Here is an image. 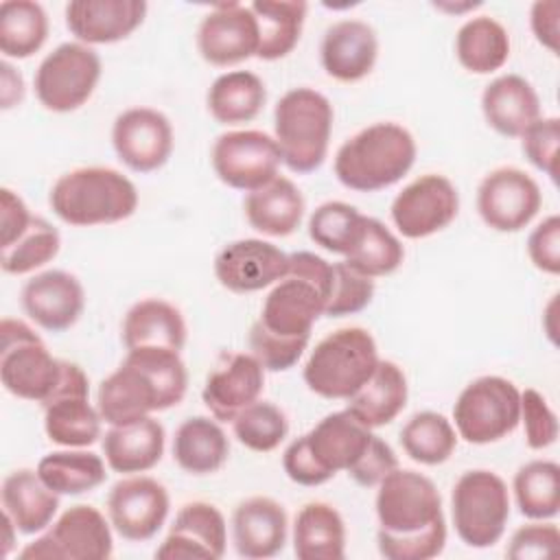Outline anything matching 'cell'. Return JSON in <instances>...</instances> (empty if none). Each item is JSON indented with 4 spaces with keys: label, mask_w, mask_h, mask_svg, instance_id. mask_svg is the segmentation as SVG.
Instances as JSON below:
<instances>
[{
    "label": "cell",
    "mask_w": 560,
    "mask_h": 560,
    "mask_svg": "<svg viewBox=\"0 0 560 560\" xmlns=\"http://www.w3.org/2000/svg\"><path fill=\"white\" fill-rule=\"evenodd\" d=\"M374 508L376 547L385 560H429L444 551L442 497L427 475L394 468L378 483Z\"/></svg>",
    "instance_id": "obj_1"
},
{
    "label": "cell",
    "mask_w": 560,
    "mask_h": 560,
    "mask_svg": "<svg viewBox=\"0 0 560 560\" xmlns=\"http://www.w3.org/2000/svg\"><path fill=\"white\" fill-rule=\"evenodd\" d=\"M188 372L179 352L168 348L127 350L122 363L101 381L96 409L109 424H127L179 405Z\"/></svg>",
    "instance_id": "obj_2"
},
{
    "label": "cell",
    "mask_w": 560,
    "mask_h": 560,
    "mask_svg": "<svg viewBox=\"0 0 560 560\" xmlns=\"http://www.w3.org/2000/svg\"><path fill=\"white\" fill-rule=\"evenodd\" d=\"M416 140L398 122H374L350 136L335 153V175L357 192H376L400 182L416 162Z\"/></svg>",
    "instance_id": "obj_3"
},
{
    "label": "cell",
    "mask_w": 560,
    "mask_h": 560,
    "mask_svg": "<svg viewBox=\"0 0 560 560\" xmlns=\"http://www.w3.org/2000/svg\"><path fill=\"white\" fill-rule=\"evenodd\" d=\"M332 284V265L313 252L289 254V271L267 293L260 317L267 332L287 339H311L313 324L324 315Z\"/></svg>",
    "instance_id": "obj_4"
},
{
    "label": "cell",
    "mask_w": 560,
    "mask_h": 560,
    "mask_svg": "<svg viewBox=\"0 0 560 560\" xmlns=\"http://www.w3.org/2000/svg\"><path fill=\"white\" fill-rule=\"evenodd\" d=\"M50 210L68 225L92 228L129 219L138 190L129 177L109 166H81L63 173L48 192Z\"/></svg>",
    "instance_id": "obj_5"
},
{
    "label": "cell",
    "mask_w": 560,
    "mask_h": 560,
    "mask_svg": "<svg viewBox=\"0 0 560 560\" xmlns=\"http://www.w3.org/2000/svg\"><path fill=\"white\" fill-rule=\"evenodd\" d=\"M332 116L330 101L313 88H293L280 96L273 107V140L289 171L304 175L324 164Z\"/></svg>",
    "instance_id": "obj_6"
},
{
    "label": "cell",
    "mask_w": 560,
    "mask_h": 560,
    "mask_svg": "<svg viewBox=\"0 0 560 560\" xmlns=\"http://www.w3.org/2000/svg\"><path fill=\"white\" fill-rule=\"evenodd\" d=\"M378 361L374 337L365 328L346 326L315 346L302 378L322 398L348 400L372 376Z\"/></svg>",
    "instance_id": "obj_7"
},
{
    "label": "cell",
    "mask_w": 560,
    "mask_h": 560,
    "mask_svg": "<svg viewBox=\"0 0 560 560\" xmlns=\"http://www.w3.org/2000/svg\"><path fill=\"white\" fill-rule=\"evenodd\" d=\"M451 516L464 545L475 549L497 545L510 518L505 481L486 468L462 472L451 492Z\"/></svg>",
    "instance_id": "obj_8"
},
{
    "label": "cell",
    "mask_w": 560,
    "mask_h": 560,
    "mask_svg": "<svg viewBox=\"0 0 560 560\" xmlns=\"http://www.w3.org/2000/svg\"><path fill=\"white\" fill-rule=\"evenodd\" d=\"M61 374V359H55L42 337L22 319L0 322V381L2 387L24 400L44 402Z\"/></svg>",
    "instance_id": "obj_9"
},
{
    "label": "cell",
    "mask_w": 560,
    "mask_h": 560,
    "mask_svg": "<svg viewBox=\"0 0 560 560\" xmlns=\"http://www.w3.org/2000/svg\"><path fill=\"white\" fill-rule=\"evenodd\" d=\"M453 420L457 435L468 444L499 442L521 422V392L503 376H479L459 392Z\"/></svg>",
    "instance_id": "obj_10"
},
{
    "label": "cell",
    "mask_w": 560,
    "mask_h": 560,
    "mask_svg": "<svg viewBox=\"0 0 560 560\" xmlns=\"http://www.w3.org/2000/svg\"><path fill=\"white\" fill-rule=\"evenodd\" d=\"M101 79V57L92 46L63 42L35 70V96L48 112L66 114L88 103Z\"/></svg>",
    "instance_id": "obj_11"
},
{
    "label": "cell",
    "mask_w": 560,
    "mask_h": 560,
    "mask_svg": "<svg viewBox=\"0 0 560 560\" xmlns=\"http://www.w3.org/2000/svg\"><path fill=\"white\" fill-rule=\"evenodd\" d=\"M114 551L112 523L94 505L68 508L46 532L28 542L20 560H105Z\"/></svg>",
    "instance_id": "obj_12"
},
{
    "label": "cell",
    "mask_w": 560,
    "mask_h": 560,
    "mask_svg": "<svg viewBox=\"0 0 560 560\" xmlns=\"http://www.w3.org/2000/svg\"><path fill=\"white\" fill-rule=\"evenodd\" d=\"M44 431L50 442L66 448H85L101 438V413L90 405V381L81 365L61 359L55 389L42 402Z\"/></svg>",
    "instance_id": "obj_13"
},
{
    "label": "cell",
    "mask_w": 560,
    "mask_h": 560,
    "mask_svg": "<svg viewBox=\"0 0 560 560\" xmlns=\"http://www.w3.org/2000/svg\"><path fill=\"white\" fill-rule=\"evenodd\" d=\"M210 162L225 186L252 192L278 177L282 155L273 136L258 129H241L217 136Z\"/></svg>",
    "instance_id": "obj_14"
},
{
    "label": "cell",
    "mask_w": 560,
    "mask_h": 560,
    "mask_svg": "<svg viewBox=\"0 0 560 560\" xmlns=\"http://www.w3.org/2000/svg\"><path fill=\"white\" fill-rule=\"evenodd\" d=\"M542 203L540 186L516 166L490 171L477 188V212L497 232H518L534 221Z\"/></svg>",
    "instance_id": "obj_15"
},
{
    "label": "cell",
    "mask_w": 560,
    "mask_h": 560,
    "mask_svg": "<svg viewBox=\"0 0 560 560\" xmlns=\"http://www.w3.org/2000/svg\"><path fill=\"white\" fill-rule=\"evenodd\" d=\"M459 192L438 173H427L407 184L392 201L389 214L405 238H427L455 221Z\"/></svg>",
    "instance_id": "obj_16"
},
{
    "label": "cell",
    "mask_w": 560,
    "mask_h": 560,
    "mask_svg": "<svg viewBox=\"0 0 560 560\" xmlns=\"http://www.w3.org/2000/svg\"><path fill=\"white\" fill-rule=\"evenodd\" d=\"M168 508L166 488L147 475L125 477L107 494V518L116 534L129 542L153 538L166 523Z\"/></svg>",
    "instance_id": "obj_17"
},
{
    "label": "cell",
    "mask_w": 560,
    "mask_h": 560,
    "mask_svg": "<svg viewBox=\"0 0 560 560\" xmlns=\"http://www.w3.org/2000/svg\"><path fill=\"white\" fill-rule=\"evenodd\" d=\"M112 147L127 168L153 173L173 153L171 120L153 107H129L112 125Z\"/></svg>",
    "instance_id": "obj_18"
},
{
    "label": "cell",
    "mask_w": 560,
    "mask_h": 560,
    "mask_svg": "<svg viewBox=\"0 0 560 560\" xmlns=\"http://www.w3.org/2000/svg\"><path fill=\"white\" fill-rule=\"evenodd\" d=\"M197 50L203 61L219 68L254 57L258 52V24L249 4H214L199 22Z\"/></svg>",
    "instance_id": "obj_19"
},
{
    "label": "cell",
    "mask_w": 560,
    "mask_h": 560,
    "mask_svg": "<svg viewBox=\"0 0 560 560\" xmlns=\"http://www.w3.org/2000/svg\"><path fill=\"white\" fill-rule=\"evenodd\" d=\"M214 278L232 293H254L282 280L289 271V254L262 238H238L214 256Z\"/></svg>",
    "instance_id": "obj_20"
},
{
    "label": "cell",
    "mask_w": 560,
    "mask_h": 560,
    "mask_svg": "<svg viewBox=\"0 0 560 560\" xmlns=\"http://www.w3.org/2000/svg\"><path fill=\"white\" fill-rule=\"evenodd\" d=\"M20 302L28 319L39 328L63 332L79 322L85 308V291L77 276L63 269H48L24 282Z\"/></svg>",
    "instance_id": "obj_21"
},
{
    "label": "cell",
    "mask_w": 560,
    "mask_h": 560,
    "mask_svg": "<svg viewBox=\"0 0 560 560\" xmlns=\"http://www.w3.org/2000/svg\"><path fill=\"white\" fill-rule=\"evenodd\" d=\"M265 389V368L254 354H223L208 374L201 400L219 422H232L245 407L260 400Z\"/></svg>",
    "instance_id": "obj_22"
},
{
    "label": "cell",
    "mask_w": 560,
    "mask_h": 560,
    "mask_svg": "<svg viewBox=\"0 0 560 560\" xmlns=\"http://www.w3.org/2000/svg\"><path fill=\"white\" fill-rule=\"evenodd\" d=\"M228 527L221 510L208 501H190L179 508L175 521L155 549L160 560L210 558L219 560L225 553Z\"/></svg>",
    "instance_id": "obj_23"
},
{
    "label": "cell",
    "mask_w": 560,
    "mask_h": 560,
    "mask_svg": "<svg viewBox=\"0 0 560 560\" xmlns=\"http://www.w3.org/2000/svg\"><path fill=\"white\" fill-rule=\"evenodd\" d=\"M144 0H72L66 26L85 46L114 44L129 37L147 15Z\"/></svg>",
    "instance_id": "obj_24"
},
{
    "label": "cell",
    "mask_w": 560,
    "mask_h": 560,
    "mask_svg": "<svg viewBox=\"0 0 560 560\" xmlns=\"http://www.w3.org/2000/svg\"><path fill=\"white\" fill-rule=\"evenodd\" d=\"M372 438V429L361 424L346 409L324 416L308 433L302 435L311 457L328 479L341 470L348 472L361 459Z\"/></svg>",
    "instance_id": "obj_25"
},
{
    "label": "cell",
    "mask_w": 560,
    "mask_h": 560,
    "mask_svg": "<svg viewBox=\"0 0 560 560\" xmlns=\"http://www.w3.org/2000/svg\"><path fill=\"white\" fill-rule=\"evenodd\" d=\"M378 57L376 31L363 20H339L322 37L319 61L328 77L352 83L368 77Z\"/></svg>",
    "instance_id": "obj_26"
},
{
    "label": "cell",
    "mask_w": 560,
    "mask_h": 560,
    "mask_svg": "<svg viewBox=\"0 0 560 560\" xmlns=\"http://www.w3.org/2000/svg\"><path fill=\"white\" fill-rule=\"evenodd\" d=\"M287 512L271 497H249L234 508L232 540L241 558L262 560L280 553L287 542Z\"/></svg>",
    "instance_id": "obj_27"
},
{
    "label": "cell",
    "mask_w": 560,
    "mask_h": 560,
    "mask_svg": "<svg viewBox=\"0 0 560 560\" xmlns=\"http://www.w3.org/2000/svg\"><path fill=\"white\" fill-rule=\"evenodd\" d=\"M486 122L505 138H521L540 118V98L534 85L521 74H501L481 92Z\"/></svg>",
    "instance_id": "obj_28"
},
{
    "label": "cell",
    "mask_w": 560,
    "mask_h": 560,
    "mask_svg": "<svg viewBox=\"0 0 560 560\" xmlns=\"http://www.w3.org/2000/svg\"><path fill=\"white\" fill-rule=\"evenodd\" d=\"M164 427L153 416L116 424L103 438V455L107 466L120 475H138L151 470L164 455Z\"/></svg>",
    "instance_id": "obj_29"
},
{
    "label": "cell",
    "mask_w": 560,
    "mask_h": 560,
    "mask_svg": "<svg viewBox=\"0 0 560 560\" xmlns=\"http://www.w3.org/2000/svg\"><path fill=\"white\" fill-rule=\"evenodd\" d=\"M0 501L2 514H7L18 532L26 536L44 532L59 510V494L31 468H18L2 479Z\"/></svg>",
    "instance_id": "obj_30"
},
{
    "label": "cell",
    "mask_w": 560,
    "mask_h": 560,
    "mask_svg": "<svg viewBox=\"0 0 560 560\" xmlns=\"http://www.w3.org/2000/svg\"><path fill=\"white\" fill-rule=\"evenodd\" d=\"M120 337L127 350L168 348L182 352L186 343V322L175 304L160 298H144L127 311Z\"/></svg>",
    "instance_id": "obj_31"
},
{
    "label": "cell",
    "mask_w": 560,
    "mask_h": 560,
    "mask_svg": "<svg viewBox=\"0 0 560 560\" xmlns=\"http://www.w3.org/2000/svg\"><path fill=\"white\" fill-rule=\"evenodd\" d=\"M409 385L394 361H378L372 376L346 400V411L368 429L389 424L407 405Z\"/></svg>",
    "instance_id": "obj_32"
},
{
    "label": "cell",
    "mask_w": 560,
    "mask_h": 560,
    "mask_svg": "<svg viewBox=\"0 0 560 560\" xmlns=\"http://www.w3.org/2000/svg\"><path fill=\"white\" fill-rule=\"evenodd\" d=\"M304 197L289 177H273L269 184L247 192L243 201L247 223L267 236L293 234L304 217Z\"/></svg>",
    "instance_id": "obj_33"
},
{
    "label": "cell",
    "mask_w": 560,
    "mask_h": 560,
    "mask_svg": "<svg viewBox=\"0 0 560 560\" xmlns=\"http://www.w3.org/2000/svg\"><path fill=\"white\" fill-rule=\"evenodd\" d=\"M230 455V442L219 420L208 416L186 418L173 438V459L188 475H212Z\"/></svg>",
    "instance_id": "obj_34"
},
{
    "label": "cell",
    "mask_w": 560,
    "mask_h": 560,
    "mask_svg": "<svg viewBox=\"0 0 560 560\" xmlns=\"http://www.w3.org/2000/svg\"><path fill=\"white\" fill-rule=\"evenodd\" d=\"M293 553L300 560H343L346 523L324 501H308L293 521Z\"/></svg>",
    "instance_id": "obj_35"
},
{
    "label": "cell",
    "mask_w": 560,
    "mask_h": 560,
    "mask_svg": "<svg viewBox=\"0 0 560 560\" xmlns=\"http://www.w3.org/2000/svg\"><path fill=\"white\" fill-rule=\"evenodd\" d=\"M258 24V52L262 61L287 57L300 42L308 4L304 0H256L249 4Z\"/></svg>",
    "instance_id": "obj_36"
},
{
    "label": "cell",
    "mask_w": 560,
    "mask_h": 560,
    "mask_svg": "<svg viewBox=\"0 0 560 560\" xmlns=\"http://www.w3.org/2000/svg\"><path fill=\"white\" fill-rule=\"evenodd\" d=\"M267 101L262 79L249 70H232L219 74L208 94L210 116L221 125H241L254 120Z\"/></svg>",
    "instance_id": "obj_37"
},
{
    "label": "cell",
    "mask_w": 560,
    "mask_h": 560,
    "mask_svg": "<svg viewBox=\"0 0 560 560\" xmlns=\"http://www.w3.org/2000/svg\"><path fill=\"white\" fill-rule=\"evenodd\" d=\"M455 57L472 74H490L510 59V35L490 15L466 20L455 35Z\"/></svg>",
    "instance_id": "obj_38"
},
{
    "label": "cell",
    "mask_w": 560,
    "mask_h": 560,
    "mask_svg": "<svg viewBox=\"0 0 560 560\" xmlns=\"http://www.w3.org/2000/svg\"><path fill=\"white\" fill-rule=\"evenodd\" d=\"M105 464L107 462H103V457L92 451L66 448L44 455L35 470L42 481L59 497H77L83 492H92L107 479Z\"/></svg>",
    "instance_id": "obj_39"
},
{
    "label": "cell",
    "mask_w": 560,
    "mask_h": 560,
    "mask_svg": "<svg viewBox=\"0 0 560 560\" xmlns=\"http://www.w3.org/2000/svg\"><path fill=\"white\" fill-rule=\"evenodd\" d=\"M48 37V15L39 2L4 0L0 4V52L4 59L33 57Z\"/></svg>",
    "instance_id": "obj_40"
},
{
    "label": "cell",
    "mask_w": 560,
    "mask_h": 560,
    "mask_svg": "<svg viewBox=\"0 0 560 560\" xmlns=\"http://www.w3.org/2000/svg\"><path fill=\"white\" fill-rule=\"evenodd\" d=\"M512 490L523 516L549 521L560 512V466L551 459H532L516 470Z\"/></svg>",
    "instance_id": "obj_41"
},
{
    "label": "cell",
    "mask_w": 560,
    "mask_h": 560,
    "mask_svg": "<svg viewBox=\"0 0 560 560\" xmlns=\"http://www.w3.org/2000/svg\"><path fill=\"white\" fill-rule=\"evenodd\" d=\"M343 258V262L357 269L359 273L368 278H378L394 273L402 265L405 247L394 236V232L385 228V223L363 214L359 236Z\"/></svg>",
    "instance_id": "obj_42"
},
{
    "label": "cell",
    "mask_w": 560,
    "mask_h": 560,
    "mask_svg": "<svg viewBox=\"0 0 560 560\" xmlns=\"http://www.w3.org/2000/svg\"><path fill=\"white\" fill-rule=\"evenodd\" d=\"M400 446L409 459L422 466H438L453 455L457 431L442 413L418 411L400 429Z\"/></svg>",
    "instance_id": "obj_43"
},
{
    "label": "cell",
    "mask_w": 560,
    "mask_h": 560,
    "mask_svg": "<svg viewBox=\"0 0 560 560\" xmlns=\"http://www.w3.org/2000/svg\"><path fill=\"white\" fill-rule=\"evenodd\" d=\"M61 247V236L44 217H33L28 228L9 245L0 247V267L9 276L31 273L50 262Z\"/></svg>",
    "instance_id": "obj_44"
},
{
    "label": "cell",
    "mask_w": 560,
    "mask_h": 560,
    "mask_svg": "<svg viewBox=\"0 0 560 560\" xmlns=\"http://www.w3.org/2000/svg\"><path fill=\"white\" fill-rule=\"evenodd\" d=\"M363 214L346 201H326L317 206L308 219V236L315 245L330 254L346 256L354 245Z\"/></svg>",
    "instance_id": "obj_45"
},
{
    "label": "cell",
    "mask_w": 560,
    "mask_h": 560,
    "mask_svg": "<svg viewBox=\"0 0 560 560\" xmlns=\"http://www.w3.org/2000/svg\"><path fill=\"white\" fill-rule=\"evenodd\" d=\"M232 429L245 448L254 453H269L287 438L289 420L273 402L256 400L232 420Z\"/></svg>",
    "instance_id": "obj_46"
},
{
    "label": "cell",
    "mask_w": 560,
    "mask_h": 560,
    "mask_svg": "<svg viewBox=\"0 0 560 560\" xmlns=\"http://www.w3.org/2000/svg\"><path fill=\"white\" fill-rule=\"evenodd\" d=\"M374 298V280L346 262H332V284L324 306L326 317H346L363 311Z\"/></svg>",
    "instance_id": "obj_47"
},
{
    "label": "cell",
    "mask_w": 560,
    "mask_h": 560,
    "mask_svg": "<svg viewBox=\"0 0 560 560\" xmlns=\"http://www.w3.org/2000/svg\"><path fill=\"white\" fill-rule=\"evenodd\" d=\"M308 339H287L267 332L258 322L249 328V350L267 372H284L304 354Z\"/></svg>",
    "instance_id": "obj_48"
},
{
    "label": "cell",
    "mask_w": 560,
    "mask_h": 560,
    "mask_svg": "<svg viewBox=\"0 0 560 560\" xmlns=\"http://www.w3.org/2000/svg\"><path fill=\"white\" fill-rule=\"evenodd\" d=\"M558 144H560V120L556 116L538 118L521 136L525 158L553 182L558 179Z\"/></svg>",
    "instance_id": "obj_49"
},
{
    "label": "cell",
    "mask_w": 560,
    "mask_h": 560,
    "mask_svg": "<svg viewBox=\"0 0 560 560\" xmlns=\"http://www.w3.org/2000/svg\"><path fill=\"white\" fill-rule=\"evenodd\" d=\"M521 422L525 429V442L534 451L551 446L558 438V418L547 405L545 396L532 387L521 392Z\"/></svg>",
    "instance_id": "obj_50"
},
{
    "label": "cell",
    "mask_w": 560,
    "mask_h": 560,
    "mask_svg": "<svg viewBox=\"0 0 560 560\" xmlns=\"http://www.w3.org/2000/svg\"><path fill=\"white\" fill-rule=\"evenodd\" d=\"M560 549V529L553 523H529L518 527L505 549L512 560L553 558Z\"/></svg>",
    "instance_id": "obj_51"
},
{
    "label": "cell",
    "mask_w": 560,
    "mask_h": 560,
    "mask_svg": "<svg viewBox=\"0 0 560 560\" xmlns=\"http://www.w3.org/2000/svg\"><path fill=\"white\" fill-rule=\"evenodd\" d=\"M527 254L536 269L549 276L560 273V217L542 219L527 236Z\"/></svg>",
    "instance_id": "obj_52"
},
{
    "label": "cell",
    "mask_w": 560,
    "mask_h": 560,
    "mask_svg": "<svg viewBox=\"0 0 560 560\" xmlns=\"http://www.w3.org/2000/svg\"><path fill=\"white\" fill-rule=\"evenodd\" d=\"M394 468H398V457L394 448L385 440L374 435L361 459L348 470V477L363 488H372L378 486Z\"/></svg>",
    "instance_id": "obj_53"
},
{
    "label": "cell",
    "mask_w": 560,
    "mask_h": 560,
    "mask_svg": "<svg viewBox=\"0 0 560 560\" xmlns=\"http://www.w3.org/2000/svg\"><path fill=\"white\" fill-rule=\"evenodd\" d=\"M282 468L287 472V477L298 483V486H322L328 481V477L319 470V466L315 464V459L311 457L302 435L298 440H293L282 455Z\"/></svg>",
    "instance_id": "obj_54"
},
{
    "label": "cell",
    "mask_w": 560,
    "mask_h": 560,
    "mask_svg": "<svg viewBox=\"0 0 560 560\" xmlns=\"http://www.w3.org/2000/svg\"><path fill=\"white\" fill-rule=\"evenodd\" d=\"M33 221L24 199L11 188L0 190V247L13 243Z\"/></svg>",
    "instance_id": "obj_55"
},
{
    "label": "cell",
    "mask_w": 560,
    "mask_h": 560,
    "mask_svg": "<svg viewBox=\"0 0 560 560\" xmlns=\"http://www.w3.org/2000/svg\"><path fill=\"white\" fill-rule=\"evenodd\" d=\"M560 15V4L556 0H538L532 4L529 11V26L540 46L551 50L553 55L558 52V18Z\"/></svg>",
    "instance_id": "obj_56"
},
{
    "label": "cell",
    "mask_w": 560,
    "mask_h": 560,
    "mask_svg": "<svg viewBox=\"0 0 560 560\" xmlns=\"http://www.w3.org/2000/svg\"><path fill=\"white\" fill-rule=\"evenodd\" d=\"M0 70H2V79H0L2 109H11V107L20 105L24 98V79L7 59L0 63Z\"/></svg>",
    "instance_id": "obj_57"
},
{
    "label": "cell",
    "mask_w": 560,
    "mask_h": 560,
    "mask_svg": "<svg viewBox=\"0 0 560 560\" xmlns=\"http://www.w3.org/2000/svg\"><path fill=\"white\" fill-rule=\"evenodd\" d=\"M2 518H4V556H9V551H11V547H13V532H18V527L13 525V521L7 516V514H2Z\"/></svg>",
    "instance_id": "obj_58"
}]
</instances>
